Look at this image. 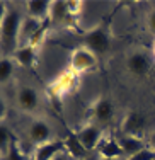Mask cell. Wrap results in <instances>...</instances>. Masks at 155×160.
<instances>
[{"label":"cell","mask_w":155,"mask_h":160,"mask_svg":"<svg viewBox=\"0 0 155 160\" xmlns=\"http://www.w3.org/2000/svg\"><path fill=\"white\" fill-rule=\"evenodd\" d=\"M90 114L96 124H109L114 116V106L108 97H99L90 106Z\"/></svg>","instance_id":"obj_5"},{"label":"cell","mask_w":155,"mask_h":160,"mask_svg":"<svg viewBox=\"0 0 155 160\" xmlns=\"http://www.w3.org/2000/svg\"><path fill=\"white\" fill-rule=\"evenodd\" d=\"M97 150H99V153L102 158H121V157H124L118 140H114V138H104L102 142H101V145L97 147Z\"/></svg>","instance_id":"obj_17"},{"label":"cell","mask_w":155,"mask_h":160,"mask_svg":"<svg viewBox=\"0 0 155 160\" xmlns=\"http://www.w3.org/2000/svg\"><path fill=\"white\" fill-rule=\"evenodd\" d=\"M121 150H123L124 157L130 158L133 157L135 153H138V152L145 150V143L142 142V138H138V136H128V135H121L119 140H118Z\"/></svg>","instance_id":"obj_15"},{"label":"cell","mask_w":155,"mask_h":160,"mask_svg":"<svg viewBox=\"0 0 155 160\" xmlns=\"http://www.w3.org/2000/svg\"><path fill=\"white\" fill-rule=\"evenodd\" d=\"M62 152H65V140H51L44 145L36 147L34 160H53Z\"/></svg>","instance_id":"obj_11"},{"label":"cell","mask_w":155,"mask_h":160,"mask_svg":"<svg viewBox=\"0 0 155 160\" xmlns=\"http://www.w3.org/2000/svg\"><path fill=\"white\" fill-rule=\"evenodd\" d=\"M53 160H73V158H72L70 155L67 153V150H65V152H62V153H60V155H56V157L53 158Z\"/></svg>","instance_id":"obj_27"},{"label":"cell","mask_w":155,"mask_h":160,"mask_svg":"<svg viewBox=\"0 0 155 160\" xmlns=\"http://www.w3.org/2000/svg\"><path fill=\"white\" fill-rule=\"evenodd\" d=\"M153 53H155V44H153Z\"/></svg>","instance_id":"obj_30"},{"label":"cell","mask_w":155,"mask_h":160,"mask_svg":"<svg viewBox=\"0 0 155 160\" xmlns=\"http://www.w3.org/2000/svg\"><path fill=\"white\" fill-rule=\"evenodd\" d=\"M126 67L130 70V73L137 75V77H145L152 70V58L143 51H137L128 56Z\"/></svg>","instance_id":"obj_7"},{"label":"cell","mask_w":155,"mask_h":160,"mask_svg":"<svg viewBox=\"0 0 155 160\" xmlns=\"http://www.w3.org/2000/svg\"><path fill=\"white\" fill-rule=\"evenodd\" d=\"M12 60L24 68H34L38 63V48L31 46V44L19 46L16 49V53L12 55Z\"/></svg>","instance_id":"obj_13"},{"label":"cell","mask_w":155,"mask_h":160,"mask_svg":"<svg viewBox=\"0 0 155 160\" xmlns=\"http://www.w3.org/2000/svg\"><path fill=\"white\" fill-rule=\"evenodd\" d=\"M147 22H148V29L155 34V9L148 14V17H147Z\"/></svg>","instance_id":"obj_24"},{"label":"cell","mask_w":155,"mask_h":160,"mask_svg":"<svg viewBox=\"0 0 155 160\" xmlns=\"http://www.w3.org/2000/svg\"><path fill=\"white\" fill-rule=\"evenodd\" d=\"M150 148H152V150H155V131L150 135Z\"/></svg>","instance_id":"obj_28"},{"label":"cell","mask_w":155,"mask_h":160,"mask_svg":"<svg viewBox=\"0 0 155 160\" xmlns=\"http://www.w3.org/2000/svg\"><path fill=\"white\" fill-rule=\"evenodd\" d=\"M112 16L114 14H111L108 17H102L99 21V24L94 26L89 31H85L80 38L84 46L89 51H92L96 56L106 55L109 51V48H111V24H112L111 19H112Z\"/></svg>","instance_id":"obj_1"},{"label":"cell","mask_w":155,"mask_h":160,"mask_svg":"<svg viewBox=\"0 0 155 160\" xmlns=\"http://www.w3.org/2000/svg\"><path fill=\"white\" fill-rule=\"evenodd\" d=\"M48 28H50V21L41 22V24H39V28H38L36 31L31 34V38L28 39V43H26V44H31V46H34V48H39L41 44H43L44 38H46Z\"/></svg>","instance_id":"obj_18"},{"label":"cell","mask_w":155,"mask_h":160,"mask_svg":"<svg viewBox=\"0 0 155 160\" xmlns=\"http://www.w3.org/2000/svg\"><path fill=\"white\" fill-rule=\"evenodd\" d=\"M17 104L22 111L26 112H32L38 109L39 106V97H38V92L32 87H21L17 92Z\"/></svg>","instance_id":"obj_12"},{"label":"cell","mask_w":155,"mask_h":160,"mask_svg":"<svg viewBox=\"0 0 155 160\" xmlns=\"http://www.w3.org/2000/svg\"><path fill=\"white\" fill-rule=\"evenodd\" d=\"M145 124H147V119L142 112L138 111H130L126 112L123 119V124H121V131L123 135H128V136H138L143 133L145 129Z\"/></svg>","instance_id":"obj_6"},{"label":"cell","mask_w":155,"mask_h":160,"mask_svg":"<svg viewBox=\"0 0 155 160\" xmlns=\"http://www.w3.org/2000/svg\"><path fill=\"white\" fill-rule=\"evenodd\" d=\"M0 160H2V153H0Z\"/></svg>","instance_id":"obj_31"},{"label":"cell","mask_w":155,"mask_h":160,"mask_svg":"<svg viewBox=\"0 0 155 160\" xmlns=\"http://www.w3.org/2000/svg\"><path fill=\"white\" fill-rule=\"evenodd\" d=\"M14 75V60L12 58H0V83H5Z\"/></svg>","instance_id":"obj_19"},{"label":"cell","mask_w":155,"mask_h":160,"mask_svg":"<svg viewBox=\"0 0 155 160\" xmlns=\"http://www.w3.org/2000/svg\"><path fill=\"white\" fill-rule=\"evenodd\" d=\"M22 29V19L17 10H9L0 29V49L5 55H14L19 48V38Z\"/></svg>","instance_id":"obj_2"},{"label":"cell","mask_w":155,"mask_h":160,"mask_svg":"<svg viewBox=\"0 0 155 160\" xmlns=\"http://www.w3.org/2000/svg\"><path fill=\"white\" fill-rule=\"evenodd\" d=\"M97 67V56L87 48H77L70 55V70L75 75L90 72Z\"/></svg>","instance_id":"obj_3"},{"label":"cell","mask_w":155,"mask_h":160,"mask_svg":"<svg viewBox=\"0 0 155 160\" xmlns=\"http://www.w3.org/2000/svg\"><path fill=\"white\" fill-rule=\"evenodd\" d=\"M68 3V9H70V12L73 14L75 17H78V14H80V10H82V5L84 3L82 2H67Z\"/></svg>","instance_id":"obj_23"},{"label":"cell","mask_w":155,"mask_h":160,"mask_svg":"<svg viewBox=\"0 0 155 160\" xmlns=\"http://www.w3.org/2000/svg\"><path fill=\"white\" fill-rule=\"evenodd\" d=\"M29 138L36 147L51 142V126L44 119H34L29 126Z\"/></svg>","instance_id":"obj_9"},{"label":"cell","mask_w":155,"mask_h":160,"mask_svg":"<svg viewBox=\"0 0 155 160\" xmlns=\"http://www.w3.org/2000/svg\"><path fill=\"white\" fill-rule=\"evenodd\" d=\"M12 140H14L12 131H10L5 124H0V153H2V152H7V148H9V145Z\"/></svg>","instance_id":"obj_21"},{"label":"cell","mask_w":155,"mask_h":160,"mask_svg":"<svg viewBox=\"0 0 155 160\" xmlns=\"http://www.w3.org/2000/svg\"><path fill=\"white\" fill-rule=\"evenodd\" d=\"M153 158H155V150H152L150 147H147L145 150L135 153L133 157H130L128 160H153Z\"/></svg>","instance_id":"obj_22"},{"label":"cell","mask_w":155,"mask_h":160,"mask_svg":"<svg viewBox=\"0 0 155 160\" xmlns=\"http://www.w3.org/2000/svg\"><path fill=\"white\" fill-rule=\"evenodd\" d=\"M87 160H89V158H87Z\"/></svg>","instance_id":"obj_32"},{"label":"cell","mask_w":155,"mask_h":160,"mask_svg":"<svg viewBox=\"0 0 155 160\" xmlns=\"http://www.w3.org/2000/svg\"><path fill=\"white\" fill-rule=\"evenodd\" d=\"M5 114H7V104H5V101L0 97V121L5 118Z\"/></svg>","instance_id":"obj_26"},{"label":"cell","mask_w":155,"mask_h":160,"mask_svg":"<svg viewBox=\"0 0 155 160\" xmlns=\"http://www.w3.org/2000/svg\"><path fill=\"white\" fill-rule=\"evenodd\" d=\"M65 150L73 160H87V155H89V152L85 150L84 145L78 140L77 133L73 131H70L68 136L65 138Z\"/></svg>","instance_id":"obj_14"},{"label":"cell","mask_w":155,"mask_h":160,"mask_svg":"<svg viewBox=\"0 0 155 160\" xmlns=\"http://www.w3.org/2000/svg\"><path fill=\"white\" fill-rule=\"evenodd\" d=\"M99 160H119V158H99Z\"/></svg>","instance_id":"obj_29"},{"label":"cell","mask_w":155,"mask_h":160,"mask_svg":"<svg viewBox=\"0 0 155 160\" xmlns=\"http://www.w3.org/2000/svg\"><path fill=\"white\" fill-rule=\"evenodd\" d=\"M75 85V73L73 72H65V73H62L58 78H56V82L53 83L50 87L51 89V94L55 96L56 99H60L63 96V94H67L72 87Z\"/></svg>","instance_id":"obj_16"},{"label":"cell","mask_w":155,"mask_h":160,"mask_svg":"<svg viewBox=\"0 0 155 160\" xmlns=\"http://www.w3.org/2000/svg\"><path fill=\"white\" fill-rule=\"evenodd\" d=\"M77 136H78L80 143L84 145V148L87 152L96 150L101 145V142L104 140L102 129H101V126L96 123H90V124H87V126H84L80 131H77Z\"/></svg>","instance_id":"obj_4"},{"label":"cell","mask_w":155,"mask_h":160,"mask_svg":"<svg viewBox=\"0 0 155 160\" xmlns=\"http://www.w3.org/2000/svg\"><path fill=\"white\" fill-rule=\"evenodd\" d=\"M77 19L73 14L70 12L68 3L67 2H53V9H51V17L50 21L62 22L67 28H77Z\"/></svg>","instance_id":"obj_10"},{"label":"cell","mask_w":155,"mask_h":160,"mask_svg":"<svg viewBox=\"0 0 155 160\" xmlns=\"http://www.w3.org/2000/svg\"><path fill=\"white\" fill-rule=\"evenodd\" d=\"M7 7H5V2H2L0 0V29H2V24H3V21H5V16H7Z\"/></svg>","instance_id":"obj_25"},{"label":"cell","mask_w":155,"mask_h":160,"mask_svg":"<svg viewBox=\"0 0 155 160\" xmlns=\"http://www.w3.org/2000/svg\"><path fill=\"white\" fill-rule=\"evenodd\" d=\"M5 160H28V157H26L24 152L21 150V147H19V143H17L16 138L10 142L9 148H7V152H5Z\"/></svg>","instance_id":"obj_20"},{"label":"cell","mask_w":155,"mask_h":160,"mask_svg":"<svg viewBox=\"0 0 155 160\" xmlns=\"http://www.w3.org/2000/svg\"><path fill=\"white\" fill-rule=\"evenodd\" d=\"M153 160H155V158H153Z\"/></svg>","instance_id":"obj_33"},{"label":"cell","mask_w":155,"mask_h":160,"mask_svg":"<svg viewBox=\"0 0 155 160\" xmlns=\"http://www.w3.org/2000/svg\"><path fill=\"white\" fill-rule=\"evenodd\" d=\"M51 9H53V2H50V0H29V2H26L28 16L38 22L50 21Z\"/></svg>","instance_id":"obj_8"}]
</instances>
